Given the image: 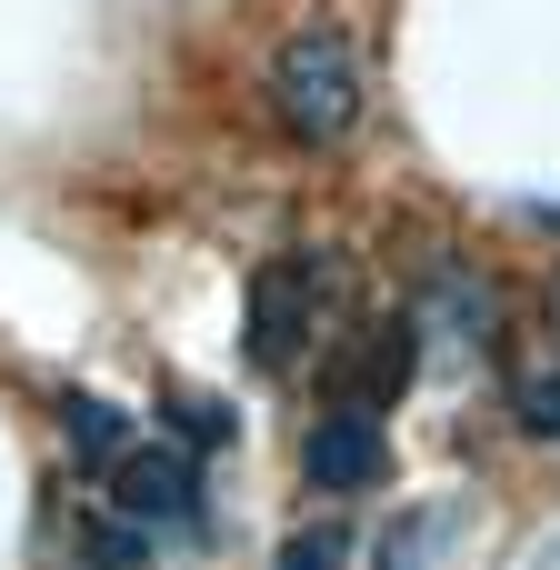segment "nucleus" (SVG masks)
Masks as SVG:
<instances>
[{"instance_id":"nucleus-1","label":"nucleus","mask_w":560,"mask_h":570,"mask_svg":"<svg viewBox=\"0 0 560 570\" xmlns=\"http://www.w3.org/2000/svg\"><path fill=\"white\" fill-rule=\"evenodd\" d=\"M271 120L301 140V150H331V140H351V120H361V50H351V30L341 20H311V30H291L281 50H271Z\"/></svg>"},{"instance_id":"nucleus-2","label":"nucleus","mask_w":560,"mask_h":570,"mask_svg":"<svg viewBox=\"0 0 560 570\" xmlns=\"http://www.w3.org/2000/svg\"><path fill=\"white\" fill-rule=\"evenodd\" d=\"M341 321V261L331 250H271L250 271V371L291 381L311 351H331Z\"/></svg>"},{"instance_id":"nucleus-3","label":"nucleus","mask_w":560,"mask_h":570,"mask_svg":"<svg viewBox=\"0 0 560 570\" xmlns=\"http://www.w3.org/2000/svg\"><path fill=\"white\" fill-rule=\"evenodd\" d=\"M100 481H110V521L140 531V541H170V531H200V521H210V501H200V461L170 451V441H130Z\"/></svg>"},{"instance_id":"nucleus-4","label":"nucleus","mask_w":560,"mask_h":570,"mask_svg":"<svg viewBox=\"0 0 560 570\" xmlns=\"http://www.w3.org/2000/svg\"><path fill=\"white\" fill-rule=\"evenodd\" d=\"M411 371H421V331H411V311H391V321H361L331 361H321V391H331V411H391L401 391H411Z\"/></svg>"},{"instance_id":"nucleus-5","label":"nucleus","mask_w":560,"mask_h":570,"mask_svg":"<svg viewBox=\"0 0 560 570\" xmlns=\"http://www.w3.org/2000/svg\"><path fill=\"white\" fill-rule=\"evenodd\" d=\"M411 331L441 341L451 361H491V351H501V291H491V271L431 261V271H421V301H411Z\"/></svg>"},{"instance_id":"nucleus-6","label":"nucleus","mask_w":560,"mask_h":570,"mask_svg":"<svg viewBox=\"0 0 560 570\" xmlns=\"http://www.w3.org/2000/svg\"><path fill=\"white\" fill-rule=\"evenodd\" d=\"M301 471H311V491H331V501L381 491V481H391V421H371V411H321V421L301 431Z\"/></svg>"},{"instance_id":"nucleus-7","label":"nucleus","mask_w":560,"mask_h":570,"mask_svg":"<svg viewBox=\"0 0 560 570\" xmlns=\"http://www.w3.org/2000/svg\"><path fill=\"white\" fill-rule=\"evenodd\" d=\"M471 531V501H421V511H391V531L371 541V570H441V551Z\"/></svg>"},{"instance_id":"nucleus-8","label":"nucleus","mask_w":560,"mask_h":570,"mask_svg":"<svg viewBox=\"0 0 560 570\" xmlns=\"http://www.w3.org/2000/svg\"><path fill=\"white\" fill-rule=\"evenodd\" d=\"M60 441H70V461L110 471V461L130 451V411H120V401H100V391H60Z\"/></svg>"},{"instance_id":"nucleus-9","label":"nucleus","mask_w":560,"mask_h":570,"mask_svg":"<svg viewBox=\"0 0 560 570\" xmlns=\"http://www.w3.org/2000/svg\"><path fill=\"white\" fill-rule=\"evenodd\" d=\"M160 411H170V431H180V451H220V441H230V411H220L210 391H170Z\"/></svg>"},{"instance_id":"nucleus-10","label":"nucleus","mask_w":560,"mask_h":570,"mask_svg":"<svg viewBox=\"0 0 560 570\" xmlns=\"http://www.w3.org/2000/svg\"><path fill=\"white\" fill-rule=\"evenodd\" d=\"M271 570H351V541H341L331 521H311V531L281 541V561H271Z\"/></svg>"},{"instance_id":"nucleus-11","label":"nucleus","mask_w":560,"mask_h":570,"mask_svg":"<svg viewBox=\"0 0 560 570\" xmlns=\"http://www.w3.org/2000/svg\"><path fill=\"white\" fill-rule=\"evenodd\" d=\"M511 411H521L531 441H560V371H531V381L511 391Z\"/></svg>"},{"instance_id":"nucleus-12","label":"nucleus","mask_w":560,"mask_h":570,"mask_svg":"<svg viewBox=\"0 0 560 570\" xmlns=\"http://www.w3.org/2000/svg\"><path fill=\"white\" fill-rule=\"evenodd\" d=\"M80 551H90V570H140V561H150V541H140V531H120V521H90V531H80Z\"/></svg>"}]
</instances>
